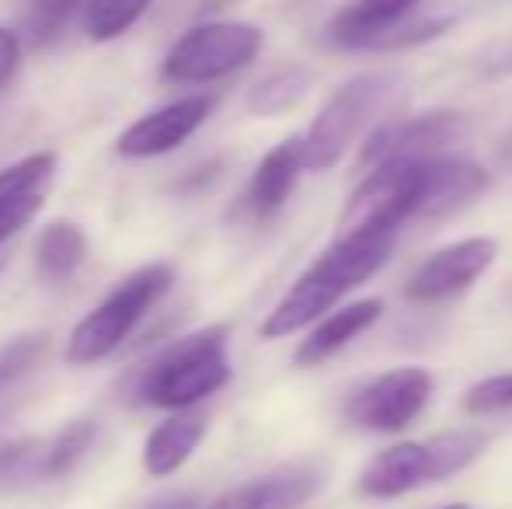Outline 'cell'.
<instances>
[{"label": "cell", "instance_id": "cell-1", "mask_svg": "<svg viewBox=\"0 0 512 509\" xmlns=\"http://www.w3.org/2000/svg\"><path fill=\"white\" fill-rule=\"evenodd\" d=\"M394 234H373V238H338L314 265L286 290V297L262 321V339H286L300 328L314 325L328 314L345 293L363 286L370 276L384 269L391 258Z\"/></svg>", "mask_w": 512, "mask_h": 509}, {"label": "cell", "instance_id": "cell-2", "mask_svg": "<svg viewBox=\"0 0 512 509\" xmlns=\"http://www.w3.org/2000/svg\"><path fill=\"white\" fill-rule=\"evenodd\" d=\"M230 332L227 325H209L185 339L164 346L133 384V398L147 408H185L206 401L230 384Z\"/></svg>", "mask_w": 512, "mask_h": 509}, {"label": "cell", "instance_id": "cell-3", "mask_svg": "<svg viewBox=\"0 0 512 509\" xmlns=\"http://www.w3.org/2000/svg\"><path fill=\"white\" fill-rule=\"evenodd\" d=\"M171 286H175V265L171 262H147L136 272H129L122 283H115L108 297L98 300L74 325L63 360L70 367H95V363L108 360L133 335V328L147 318L150 307L168 297Z\"/></svg>", "mask_w": 512, "mask_h": 509}, {"label": "cell", "instance_id": "cell-4", "mask_svg": "<svg viewBox=\"0 0 512 509\" xmlns=\"http://www.w3.org/2000/svg\"><path fill=\"white\" fill-rule=\"evenodd\" d=\"M429 161L432 157H398L377 164L338 217V238L394 234L401 224L415 220L429 189Z\"/></svg>", "mask_w": 512, "mask_h": 509}, {"label": "cell", "instance_id": "cell-5", "mask_svg": "<svg viewBox=\"0 0 512 509\" xmlns=\"http://www.w3.org/2000/svg\"><path fill=\"white\" fill-rule=\"evenodd\" d=\"M485 450V436L478 433H439L422 443H398L377 454L359 475V492L370 499H398L418 485L443 482L464 471Z\"/></svg>", "mask_w": 512, "mask_h": 509}, {"label": "cell", "instance_id": "cell-6", "mask_svg": "<svg viewBox=\"0 0 512 509\" xmlns=\"http://www.w3.org/2000/svg\"><path fill=\"white\" fill-rule=\"evenodd\" d=\"M265 46V35L251 21H206L178 35L161 63L164 81L209 84L248 67Z\"/></svg>", "mask_w": 512, "mask_h": 509}, {"label": "cell", "instance_id": "cell-7", "mask_svg": "<svg viewBox=\"0 0 512 509\" xmlns=\"http://www.w3.org/2000/svg\"><path fill=\"white\" fill-rule=\"evenodd\" d=\"M398 88L394 74H363L335 91L317 112V119L304 133V161L307 171H328L342 161L349 143L359 136V129L370 123L373 112L384 105V98Z\"/></svg>", "mask_w": 512, "mask_h": 509}, {"label": "cell", "instance_id": "cell-8", "mask_svg": "<svg viewBox=\"0 0 512 509\" xmlns=\"http://www.w3.org/2000/svg\"><path fill=\"white\" fill-rule=\"evenodd\" d=\"M429 398L432 377L422 367H401L359 387L345 405V415L352 426L370 429V433H398L422 415Z\"/></svg>", "mask_w": 512, "mask_h": 509}, {"label": "cell", "instance_id": "cell-9", "mask_svg": "<svg viewBox=\"0 0 512 509\" xmlns=\"http://www.w3.org/2000/svg\"><path fill=\"white\" fill-rule=\"evenodd\" d=\"M209 112H213V98L209 95L178 98V102L147 112V116H140L136 123L122 129L115 136V154L126 157V161H150V157L171 154L189 136H196V129L206 123Z\"/></svg>", "mask_w": 512, "mask_h": 509}, {"label": "cell", "instance_id": "cell-10", "mask_svg": "<svg viewBox=\"0 0 512 509\" xmlns=\"http://www.w3.org/2000/svg\"><path fill=\"white\" fill-rule=\"evenodd\" d=\"M499 245L492 238H467L425 258L405 283V297L415 304H439L453 293L467 290L478 276L492 269Z\"/></svg>", "mask_w": 512, "mask_h": 509}, {"label": "cell", "instance_id": "cell-11", "mask_svg": "<svg viewBox=\"0 0 512 509\" xmlns=\"http://www.w3.org/2000/svg\"><path fill=\"white\" fill-rule=\"evenodd\" d=\"M324 478H328L324 461H293L269 471V475L234 485L206 509H300L317 496Z\"/></svg>", "mask_w": 512, "mask_h": 509}, {"label": "cell", "instance_id": "cell-12", "mask_svg": "<svg viewBox=\"0 0 512 509\" xmlns=\"http://www.w3.org/2000/svg\"><path fill=\"white\" fill-rule=\"evenodd\" d=\"M467 133V119L457 112H429V116L401 119V123L380 126L377 133L366 140L363 147V164H384L398 161V157H425L432 150L446 147V143H457Z\"/></svg>", "mask_w": 512, "mask_h": 509}, {"label": "cell", "instance_id": "cell-13", "mask_svg": "<svg viewBox=\"0 0 512 509\" xmlns=\"http://www.w3.org/2000/svg\"><path fill=\"white\" fill-rule=\"evenodd\" d=\"M300 171H307L304 136H290V140H283L279 147H272L269 154L258 161L255 175H251L248 189H244V206H248L251 217L265 220L283 210L293 185H297Z\"/></svg>", "mask_w": 512, "mask_h": 509}, {"label": "cell", "instance_id": "cell-14", "mask_svg": "<svg viewBox=\"0 0 512 509\" xmlns=\"http://www.w3.org/2000/svg\"><path fill=\"white\" fill-rule=\"evenodd\" d=\"M206 429H209L206 412H192V408L164 419L143 440V471L150 478L175 475L178 468L189 464V457L199 450V443L206 440Z\"/></svg>", "mask_w": 512, "mask_h": 509}, {"label": "cell", "instance_id": "cell-15", "mask_svg": "<svg viewBox=\"0 0 512 509\" xmlns=\"http://www.w3.org/2000/svg\"><path fill=\"white\" fill-rule=\"evenodd\" d=\"M418 0H352L331 18L328 39L342 49L377 46Z\"/></svg>", "mask_w": 512, "mask_h": 509}, {"label": "cell", "instance_id": "cell-16", "mask_svg": "<svg viewBox=\"0 0 512 509\" xmlns=\"http://www.w3.org/2000/svg\"><path fill=\"white\" fill-rule=\"evenodd\" d=\"M380 314H384L380 300H359V304H349V307H342V311H331L321 325L310 328V335L297 346V353H293V363H297V367H317V363L331 360V356L349 346L359 332L377 325Z\"/></svg>", "mask_w": 512, "mask_h": 509}, {"label": "cell", "instance_id": "cell-17", "mask_svg": "<svg viewBox=\"0 0 512 509\" xmlns=\"http://www.w3.org/2000/svg\"><path fill=\"white\" fill-rule=\"evenodd\" d=\"M488 189V171L474 161L464 157H453V161H429V189H425V203L418 217L436 220L446 213L467 206L474 196Z\"/></svg>", "mask_w": 512, "mask_h": 509}, {"label": "cell", "instance_id": "cell-18", "mask_svg": "<svg viewBox=\"0 0 512 509\" xmlns=\"http://www.w3.org/2000/svg\"><path fill=\"white\" fill-rule=\"evenodd\" d=\"M88 255V234L74 220H53L35 238V269L46 283H63L81 269Z\"/></svg>", "mask_w": 512, "mask_h": 509}, {"label": "cell", "instance_id": "cell-19", "mask_svg": "<svg viewBox=\"0 0 512 509\" xmlns=\"http://www.w3.org/2000/svg\"><path fill=\"white\" fill-rule=\"evenodd\" d=\"M310 91V70L304 67H286L269 74L265 81H258L255 88L248 91V112L251 116H279V112L293 109Z\"/></svg>", "mask_w": 512, "mask_h": 509}, {"label": "cell", "instance_id": "cell-20", "mask_svg": "<svg viewBox=\"0 0 512 509\" xmlns=\"http://www.w3.org/2000/svg\"><path fill=\"white\" fill-rule=\"evenodd\" d=\"M98 440V422L95 419H74L46 443L42 454V478H63L84 461L91 447Z\"/></svg>", "mask_w": 512, "mask_h": 509}, {"label": "cell", "instance_id": "cell-21", "mask_svg": "<svg viewBox=\"0 0 512 509\" xmlns=\"http://www.w3.org/2000/svg\"><path fill=\"white\" fill-rule=\"evenodd\" d=\"M154 0H88L84 7V32L91 42H112L126 35Z\"/></svg>", "mask_w": 512, "mask_h": 509}, {"label": "cell", "instance_id": "cell-22", "mask_svg": "<svg viewBox=\"0 0 512 509\" xmlns=\"http://www.w3.org/2000/svg\"><path fill=\"white\" fill-rule=\"evenodd\" d=\"M84 7H88V0H35L25 18V35L35 46H46V42H53Z\"/></svg>", "mask_w": 512, "mask_h": 509}, {"label": "cell", "instance_id": "cell-23", "mask_svg": "<svg viewBox=\"0 0 512 509\" xmlns=\"http://www.w3.org/2000/svg\"><path fill=\"white\" fill-rule=\"evenodd\" d=\"M46 353V335H18L0 349V391L28 374Z\"/></svg>", "mask_w": 512, "mask_h": 509}, {"label": "cell", "instance_id": "cell-24", "mask_svg": "<svg viewBox=\"0 0 512 509\" xmlns=\"http://www.w3.org/2000/svg\"><path fill=\"white\" fill-rule=\"evenodd\" d=\"M464 408L471 415H488V412H506L512 408V374L488 377V381L474 384L464 394Z\"/></svg>", "mask_w": 512, "mask_h": 509}, {"label": "cell", "instance_id": "cell-25", "mask_svg": "<svg viewBox=\"0 0 512 509\" xmlns=\"http://www.w3.org/2000/svg\"><path fill=\"white\" fill-rule=\"evenodd\" d=\"M42 203H46V189L28 192V196H21V199H14V203L0 206V248H4L7 241L14 238V234H21L35 217H39Z\"/></svg>", "mask_w": 512, "mask_h": 509}, {"label": "cell", "instance_id": "cell-26", "mask_svg": "<svg viewBox=\"0 0 512 509\" xmlns=\"http://www.w3.org/2000/svg\"><path fill=\"white\" fill-rule=\"evenodd\" d=\"M18 67H21V39L14 28L0 25V91H4L7 81L18 74Z\"/></svg>", "mask_w": 512, "mask_h": 509}, {"label": "cell", "instance_id": "cell-27", "mask_svg": "<svg viewBox=\"0 0 512 509\" xmlns=\"http://www.w3.org/2000/svg\"><path fill=\"white\" fill-rule=\"evenodd\" d=\"M147 509H199V503L192 496H168V499H157Z\"/></svg>", "mask_w": 512, "mask_h": 509}, {"label": "cell", "instance_id": "cell-28", "mask_svg": "<svg viewBox=\"0 0 512 509\" xmlns=\"http://www.w3.org/2000/svg\"><path fill=\"white\" fill-rule=\"evenodd\" d=\"M443 509H467L464 503H453V506H443Z\"/></svg>", "mask_w": 512, "mask_h": 509}]
</instances>
